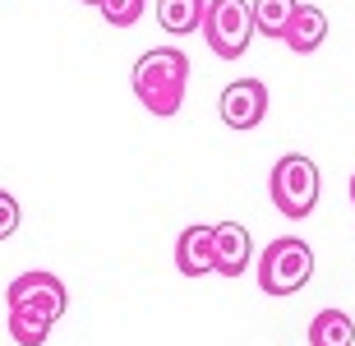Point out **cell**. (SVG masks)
Returning <instances> with one entry per match:
<instances>
[{
    "label": "cell",
    "instance_id": "6da1fadb",
    "mask_svg": "<svg viewBox=\"0 0 355 346\" xmlns=\"http://www.w3.org/2000/svg\"><path fill=\"white\" fill-rule=\"evenodd\" d=\"M130 83L148 116H175L184 107V88H189V60L175 46H153L134 60Z\"/></svg>",
    "mask_w": 355,
    "mask_h": 346
},
{
    "label": "cell",
    "instance_id": "7a4b0ae2",
    "mask_svg": "<svg viewBox=\"0 0 355 346\" xmlns=\"http://www.w3.org/2000/svg\"><path fill=\"white\" fill-rule=\"evenodd\" d=\"M318 166L314 157H304V153H286V157H277L272 175H268V194H272V208L286 222H304V217L318 208Z\"/></svg>",
    "mask_w": 355,
    "mask_h": 346
},
{
    "label": "cell",
    "instance_id": "3957f363",
    "mask_svg": "<svg viewBox=\"0 0 355 346\" xmlns=\"http://www.w3.org/2000/svg\"><path fill=\"white\" fill-rule=\"evenodd\" d=\"M314 277V250L300 236H277L259 254V291L263 295H295Z\"/></svg>",
    "mask_w": 355,
    "mask_h": 346
},
{
    "label": "cell",
    "instance_id": "277c9868",
    "mask_svg": "<svg viewBox=\"0 0 355 346\" xmlns=\"http://www.w3.org/2000/svg\"><path fill=\"white\" fill-rule=\"evenodd\" d=\"M212 55L222 60H240L250 51V37H254V14H250V0H208L203 10V28Z\"/></svg>",
    "mask_w": 355,
    "mask_h": 346
},
{
    "label": "cell",
    "instance_id": "5b68a950",
    "mask_svg": "<svg viewBox=\"0 0 355 346\" xmlns=\"http://www.w3.org/2000/svg\"><path fill=\"white\" fill-rule=\"evenodd\" d=\"M5 305H10V314H28V319L55 323L69 309V295H65V282L55 277V273H24V277L10 282Z\"/></svg>",
    "mask_w": 355,
    "mask_h": 346
},
{
    "label": "cell",
    "instance_id": "8992f818",
    "mask_svg": "<svg viewBox=\"0 0 355 346\" xmlns=\"http://www.w3.org/2000/svg\"><path fill=\"white\" fill-rule=\"evenodd\" d=\"M217 111H222V125H231V130H259L263 116H268V88H263V79H231L222 88Z\"/></svg>",
    "mask_w": 355,
    "mask_h": 346
},
{
    "label": "cell",
    "instance_id": "52a82bcc",
    "mask_svg": "<svg viewBox=\"0 0 355 346\" xmlns=\"http://www.w3.org/2000/svg\"><path fill=\"white\" fill-rule=\"evenodd\" d=\"M254 263V240L240 222H217L212 227V273L222 277H240Z\"/></svg>",
    "mask_w": 355,
    "mask_h": 346
},
{
    "label": "cell",
    "instance_id": "ba28073f",
    "mask_svg": "<svg viewBox=\"0 0 355 346\" xmlns=\"http://www.w3.org/2000/svg\"><path fill=\"white\" fill-rule=\"evenodd\" d=\"M175 268H180L184 277L212 273V227L194 222V227L180 231V240H175Z\"/></svg>",
    "mask_w": 355,
    "mask_h": 346
},
{
    "label": "cell",
    "instance_id": "9c48e42d",
    "mask_svg": "<svg viewBox=\"0 0 355 346\" xmlns=\"http://www.w3.org/2000/svg\"><path fill=\"white\" fill-rule=\"evenodd\" d=\"M323 37H328V14L318 10V5H295V14H291V24H286V46L295 55H309L323 46Z\"/></svg>",
    "mask_w": 355,
    "mask_h": 346
},
{
    "label": "cell",
    "instance_id": "30bf717a",
    "mask_svg": "<svg viewBox=\"0 0 355 346\" xmlns=\"http://www.w3.org/2000/svg\"><path fill=\"white\" fill-rule=\"evenodd\" d=\"M203 10H208V0H157V24L171 37H189L203 28Z\"/></svg>",
    "mask_w": 355,
    "mask_h": 346
},
{
    "label": "cell",
    "instance_id": "8fae6325",
    "mask_svg": "<svg viewBox=\"0 0 355 346\" xmlns=\"http://www.w3.org/2000/svg\"><path fill=\"white\" fill-rule=\"evenodd\" d=\"M309 346H355V319L346 309H318L309 319Z\"/></svg>",
    "mask_w": 355,
    "mask_h": 346
},
{
    "label": "cell",
    "instance_id": "7c38bea8",
    "mask_svg": "<svg viewBox=\"0 0 355 346\" xmlns=\"http://www.w3.org/2000/svg\"><path fill=\"white\" fill-rule=\"evenodd\" d=\"M300 0H250V14H254V33L263 37H286V24L295 14Z\"/></svg>",
    "mask_w": 355,
    "mask_h": 346
},
{
    "label": "cell",
    "instance_id": "4fadbf2b",
    "mask_svg": "<svg viewBox=\"0 0 355 346\" xmlns=\"http://www.w3.org/2000/svg\"><path fill=\"white\" fill-rule=\"evenodd\" d=\"M97 10H102V19H106L111 28H134L139 19H144L148 0H102Z\"/></svg>",
    "mask_w": 355,
    "mask_h": 346
},
{
    "label": "cell",
    "instance_id": "5bb4252c",
    "mask_svg": "<svg viewBox=\"0 0 355 346\" xmlns=\"http://www.w3.org/2000/svg\"><path fill=\"white\" fill-rule=\"evenodd\" d=\"M10 337H14L19 346H42L46 337H51V323L28 319V314H10Z\"/></svg>",
    "mask_w": 355,
    "mask_h": 346
},
{
    "label": "cell",
    "instance_id": "9a60e30c",
    "mask_svg": "<svg viewBox=\"0 0 355 346\" xmlns=\"http://www.w3.org/2000/svg\"><path fill=\"white\" fill-rule=\"evenodd\" d=\"M19 231V199L10 189H0V240H10Z\"/></svg>",
    "mask_w": 355,
    "mask_h": 346
},
{
    "label": "cell",
    "instance_id": "2e32d148",
    "mask_svg": "<svg viewBox=\"0 0 355 346\" xmlns=\"http://www.w3.org/2000/svg\"><path fill=\"white\" fill-rule=\"evenodd\" d=\"M351 203H355V175H351Z\"/></svg>",
    "mask_w": 355,
    "mask_h": 346
},
{
    "label": "cell",
    "instance_id": "e0dca14e",
    "mask_svg": "<svg viewBox=\"0 0 355 346\" xmlns=\"http://www.w3.org/2000/svg\"><path fill=\"white\" fill-rule=\"evenodd\" d=\"M83 5H102V0H83Z\"/></svg>",
    "mask_w": 355,
    "mask_h": 346
}]
</instances>
